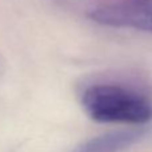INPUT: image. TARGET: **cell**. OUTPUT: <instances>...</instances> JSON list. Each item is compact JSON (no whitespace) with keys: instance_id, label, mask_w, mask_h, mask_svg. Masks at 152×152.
I'll return each mask as SVG.
<instances>
[{"instance_id":"cell-1","label":"cell","mask_w":152,"mask_h":152,"mask_svg":"<svg viewBox=\"0 0 152 152\" xmlns=\"http://www.w3.org/2000/svg\"><path fill=\"white\" fill-rule=\"evenodd\" d=\"M81 105L91 119L102 123L143 124L152 119L147 95L119 84H94L84 89Z\"/></svg>"},{"instance_id":"cell-2","label":"cell","mask_w":152,"mask_h":152,"mask_svg":"<svg viewBox=\"0 0 152 152\" xmlns=\"http://www.w3.org/2000/svg\"><path fill=\"white\" fill-rule=\"evenodd\" d=\"M87 16L100 26L152 32V0H116L92 8Z\"/></svg>"},{"instance_id":"cell-3","label":"cell","mask_w":152,"mask_h":152,"mask_svg":"<svg viewBox=\"0 0 152 152\" xmlns=\"http://www.w3.org/2000/svg\"><path fill=\"white\" fill-rule=\"evenodd\" d=\"M145 134L143 128L107 132L83 142L71 152H123L140 142Z\"/></svg>"}]
</instances>
